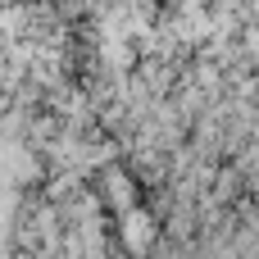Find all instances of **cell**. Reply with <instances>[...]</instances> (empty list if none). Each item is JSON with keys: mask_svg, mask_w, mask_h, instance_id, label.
I'll use <instances>...</instances> for the list:
<instances>
[{"mask_svg": "<svg viewBox=\"0 0 259 259\" xmlns=\"http://www.w3.org/2000/svg\"><path fill=\"white\" fill-rule=\"evenodd\" d=\"M123 223H127V228H123V246H127L132 255H146V250H150V237H155L150 214H146V209H127Z\"/></svg>", "mask_w": 259, "mask_h": 259, "instance_id": "cell-1", "label": "cell"}]
</instances>
